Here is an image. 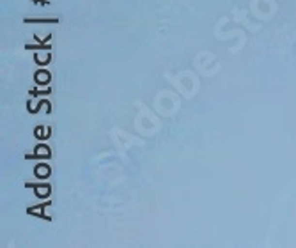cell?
Returning <instances> with one entry per match:
<instances>
[{"mask_svg":"<svg viewBox=\"0 0 296 248\" xmlns=\"http://www.w3.org/2000/svg\"><path fill=\"white\" fill-rule=\"evenodd\" d=\"M36 77H37V82H39V83H47L48 80H50V75H48L47 71H39Z\"/></svg>","mask_w":296,"mask_h":248,"instance_id":"6da1fadb","label":"cell"},{"mask_svg":"<svg viewBox=\"0 0 296 248\" xmlns=\"http://www.w3.org/2000/svg\"><path fill=\"white\" fill-rule=\"evenodd\" d=\"M36 172H37V174H39V177H47L48 174H50V170H48V167H45V165L37 167Z\"/></svg>","mask_w":296,"mask_h":248,"instance_id":"7a4b0ae2","label":"cell"},{"mask_svg":"<svg viewBox=\"0 0 296 248\" xmlns=\"http://www.w3.org/2000/svg\"><path fill=\"white\" fill-rule=\"evenodd\" d=\"M36 155L37 156H48V155H50V151H48L45 145H39V147L36 149Z\"/></svg>","mask_w":296,"mask_h":248,"instance_id":"3957f363","label":"cell"},{"mask_svg":"<svg viewBox=\"0 0 296 248\" xmlns=\"http://www.w3.org/2000/svg\"><path fill=\"white\" fill-rule=\"evenodd\" d=\"M37 190H39L37 193H39L41 197H45V195L48 193V188H47V186H41V188H37Z\"/></svg>","mask_w":296,"mask_h":248,"instance_id":"277c9868","label":"cell"}]
</instances>
